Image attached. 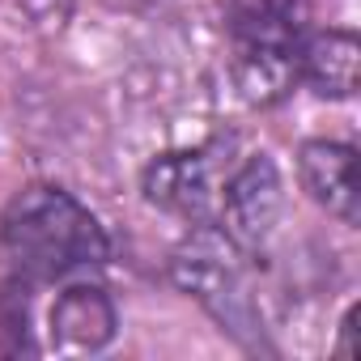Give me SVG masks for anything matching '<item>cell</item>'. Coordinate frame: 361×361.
<instances>
[{
  "label": "cell",
  "mask_w": 361,
  "mask_h": 361,
  "mask_svg": "<svg viewBox=\"0 0 361 361\" xmlns=\"http://www.w3.org/2000/svg\"><path fill=\"white\" fill-rule=\"evenodd\" d=\"M353 336H357V306L344 310V323H340V348H336L340 357H353V353H357V348H353Z\"/></svg>",
  "instance_id": "cell-9"
},
{
  "label": "cell",
  "mask_w": 361,
  "mask_h": 361,
  "mask_svg": "<svg viewBox=\"0 0 361 361\" xmlns=\"http://www.w3.org/2000/svg\"><path fill=\"white\" fill-rule=\"evenodd\" d=\"M0 243L26 281H68L102 268L111 247L94 213L64 188L35 183L0 213Z\"/></svg>",
  "instance_id": "cell-1"
},
{
  "label": "cell",
  "mask_w": 361,
  "mask_h": 361,
  "mask_svg": "<svg viewBox=\"0 0 361 361\" xmlns=\"http://www.w3.org/2000/svg\"><path fill=\"white\" fill-rule=\"evenodd\" d=\"M234 85L251 106L281 102L302 77L306 13L298 0H247L230 22Z\"/></svg>",
  "instance_id": "cell-2"
},
{
  "label": "cell",
  "mask_w": 361,
  "mask_h": 361,
  "mask_svg": "<svg viewBox=\"0 0 361 361\" xmlns=\"http://www.w3.org/2000/svg\"><path fill=\"white\" fill-rule=\"evenodd\" d=\"M170 281L196 298L221 327L247 340L255 327V298L247 276V251L217 226V221H192L188 238L170 255Z\"/></svg>",
  "instance_id": "cell-3"
},
{
  "label": "cell",
  "mask_w": 361,
  "mask_h": 361,
  "mask_svg": "<svg viewBox=\"0 0 361 361\" xmlns=\"http://www.w3.org/2000/svg\"><path fill=\"white\" fill-rule=\"evenodd\" d=\"M302 188L319 209H327L336 221L357 226L361 221V192H357V153L340 140H306L298 153Z\"/></svg>",
  "instance_id": "cell-7"
},
{
  "label": "cell",
  "mask_w": 361,
  "mask_h": 361,
  "mask_svg": "<svg viewBox=\"0 0 361 361\" xmlns=\"http://www.w3.org/2000/svg\"><path fill=\"white\" fill-rule=\"evenodd\" d=\"M281 204H285V188H281V170L268 153H251L221 188V230L243 247L255 251L272 226L281 221Z\"/></svg>",
  "instance_id": "cell-5"
},
{
  "label": "cell",
  "mask_w": 361,
  "mask_h": 361,
  "mask_svg": "<svg viewBox=\"0 0 361 361\" xmlns=\"http://www.w3.org/2000/svg\"><path fill=\"white\" fill-rule=\"evenodd\" d=\"M119 331V314L115 302L106 298V289L98 285H68L51 314H47V336L51 348L64 357H81V353H102Z\"/></svg>",
  "instance_id": "cell-6"
},
{
  "label": "cell",
  "mask_w": 361,
  "mask_h": 361,
  "mask_svg": "<svg viewBox=\"0 0 361 361\" xmlns=\"http://www.w3.org/2000/svg\"><path fill=\"white\" fill-rule=\"evenodd\" d=\"M217 157L213 149H183V153H161L145 166L140 192L149 204L188 217V221H213L221 204V183H217Z\"/></svg>",
  "instance_id": "cell-4"
},
{
  "label": "cell",
  "mask_w": 361,
  "mask_h": 361,
  "mask_svg": "<svg viewBox=\"0 0 361 361\" xmlns=\"http://www.w3.org/2000/svg\"><path fill=\"white\" fill-rule=\"evenodd\" d=\"M357 68H361V43L353 30H327V35L306 39L302 47V77L323 98H353Z\"/></svg>",
  "instance_id": "cell-8"
}]
</instances>
